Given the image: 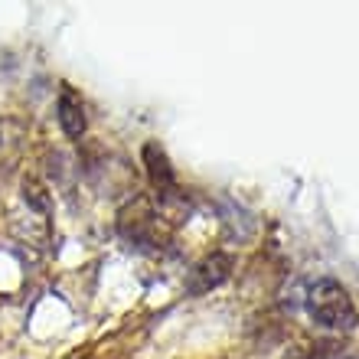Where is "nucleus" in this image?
Masks as SVG:
<instances>
[{
  "label": "nucleus",
  "mask_w": 359,
  "mask_h": 359,
  "mask_svg": "<svg viewBox=\"0 0 359 359\" xmlns=\"http://www.w3.org/2000/svg\"><path fill=\"white\" fill-rule=\"evenodd\" d=\"M307 313L327 330H353L356 327V304L346 287L337 281H317L307 297Z\"/></svg>",
  "instance_id": "1"
},
{
  "label": "nucleus",
  "mask_w": 359,
  "mask_h": 359,
  "mask_svg": "<svg viewBox=\"0 0 359 359\" xmlns=\"http://www.w3.org/2000/svg\"><path fill=\"white\" fill-rule=\"evenodd\" d=\"M118 229L131 242H154V236H157V212L144 196L134 199L118 212Z\"/></svg>",
  "instance_id": "2"
},
{
  "label": "nucleus",
  "mask_w": 359,
  "mask_h": 359,
  "mask_svg": "<svg viewBox=\"0 0 359 359\" xmlns=\"http://www.w3.org/2000/svg\"><path fill=\"white\" fill-rule=\"evenodd\" d=\"M56 111H59V124H62V131L66 137H82L86 134V102H82V95L76 92L72 86H62L59 88V102H56Z\"/></svg>",
  "instance_id": "3"
},
{
  "label": "nucleus",
  "mask_w": 359,
  "mask_h": 359,
  "mask_svg": "<svg viewBox=\"0 0 359 359\" xmlns=\"http://www.w3.org/2000/svg\"><path fill=\"white\" fill-rule=\"evenodd\" d=\"M144 167H147V177H151L154 189H161L163 196H173L177 193V177H173L170 157L163 154L161 144H144Z\"/></svg>",
  "instance_id": "4"
},
{
  "label": "nucleus",
  "mask_w": 359,
  "mask_h": 359,
  "mask_svg": "<svg viewBox=\"0 0 359 359\" xmlns=\"http://www.w3.org/2000/svg\"><path fill=\"white\" fill-rule=\"evenodd\" d=\"M229 271H232V258L222 255V252L209 255L206 262H199L196 271H193V278H189V294H206V291H212L216 284L226 281Z\"/></svg>",
  "instance_id": "5"
},
{
  "label": "nucleus",
  "mask_w": 359,
  "mask_h": 359,
  "mask_svg": "<svg viewBox=\"0 0 359 359\" xmlns=\"http://www.w3.org/2000/svg\"><path fill=\"white\" fill-rule=\"evenodd\" d=\"M23 196H27L29 209H36V212H43V216L49 212V193H46V187H43L36 177L23 180Z\"/></svg>",
  "instance_id": "6"
}]
</instances>
